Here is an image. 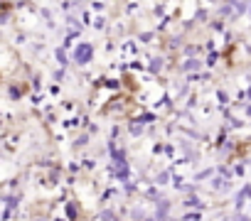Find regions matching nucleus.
<instances>
[{"label":"nucleus","mask_w":251,"mask_h":221,"mask_svg":"<svg viewBox=\"0 0 251 221\" xmlns=\"http://www.w3.org/2000/svg\"><path fill=\"white\" fill-rule=\"evenodd\" d=\"M86 145H89V135H86V133H81V135L74 140V148H86Z\"/></svg>","instance_id":"39448f33"},{"label":"nucleus","mask_w":251,"mask_h":221,"mask_svg":"<svg viewBox=\"0 0 251 221\" xmlns=\"http://www.w3.org/2000/svg\"><path fill=\"white\" fill-rule=\"evenodd\" d=\"M79 211H81L79 201H76V199H69V201H67V216H69V221H76V219H79Z\"/></svg>","instance_id":"f03ea898"},{"label":"nucleus","mask_w":251,"mask_h":221,"mask_svg":"<svg viewBox=\"0 0 251 221\" xmlns=\"http://www.w3.org/2000/svg\"><path fill=\"white\" fill-rule=\"evenodd\" d=\"M185 206H187V209H204L202 199H200V197H195V194H190V197L185 199Z\"/></svg>","instance_id":"20e7f679"},{"label":"nucleus","mask_w":251,"mask_h":221,"mask_svg":"<svg viewBox=\"0 0 251 221\" xmlns=\"http://www.w3.org/2000/svg\"><path fill=\"white\" fill-rule=\"evenodd\" d=\"M91 57H94V47H91L89 42H81V44L74 49V62H76V64H89Z\"/></svg>","instance_id":"f257e3e1"},{"label":"nucleus","mask_w":251,"mask_h":221,"mask_svg":"<svg viewBox=\"0 0 251 221\" xmlns=\"http://www.w3.org/2000/svg\"><path fill=\"white\" fill-rule=\"evenodd\" d=\"M96 219H99V221H118V214H116L113 209H101V211L96 214Z\"/></svg>","instance_id":"7ed1b4c3"},{"label":"nucleus","mask_w":251,"mask_h":221,"mask_svg":"<svg viewBox=\"0 0 251 221\" xmlns=\"http://www.w3.org/2000/svg\"><path fill=\"white\" fill-rule=\"evenodd\" d=\"M182 221H202V214L200 211H190V214L182 216Z\"/></svg>","instance_id":"0eeeda50"},{"label":"nucleus","mask_w":251,"mask_h":221,"mask_svg":"<svg viewBox=\"0 0 251 221\" xmlns=\"http://www.w3.org/2000/svg\"><path fill=\"white\" fill-rule=\"evenodd\" d=\"M76 221H81V219H76Z\"/></svg>","instance_id":"1a4fd4ad"},{"label":"nucleus","mask_w":251,"mask_h":221,"mask_svg":"<svg viewBox=\"0 0 251 221\" xmlns=\"http://www.w3.org/2000/svg\"><path fill=\"white\" fill-rule=\"evenodd\" d=\"M168 179H170V172H168V170L155 175V184H168Z\"/></svg>","instance_id":"423d86ee"},{"label":"nucleus","mask_w":251,"mask_h":221,"mask_svg":"<svg viewBox=\"0 0 251 221\" xmlns=\"http://www.w3.org/2000/svg\"><path fill=\"white\" fill-rule=\"evenodd\" d=\"M197 66H200V62H195V59H190V62L185 64V69H187V71H190V69H197Z\"/></svg>","instance_id":"6e6552de"}]
</instances>
